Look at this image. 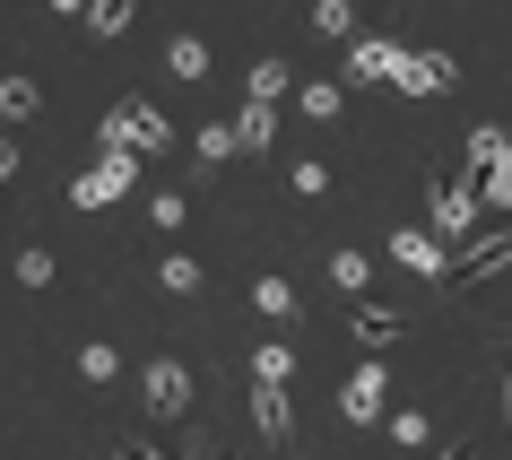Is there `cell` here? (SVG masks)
Listing matches in <instances>:
<instances>
[{
    "label": "cell",
    "mask_w": 512,
    "mask_h": 460,
    "mask_svg": "<svg viewBox=\"0 0 512 460\" xmlns=\"http://www.w3.org/2000/svg\"><path fill=\"white\" fill-rule=\"evenodd\" d=\"M313 35H356V9L348 0H313Z\"/></svg>",
    "instance_id": "obj_22"
},
{
    "label": "cell",
    "mask_w": 512,
    "mask_h": 460,
    "mask_svg": "<svg viewBox=\"0 0 512 460\" xmlns=\"http://www.w3.org/2000/svg\"><path fill=\"white\" fill-rule=\"evenodd\" d=\"M304 122H339V105H348V96H339V79H304Z\"/></svg>",
    "instance_id": "obj_15"
},
{
    "label": "cell",
    "mask_w": 512,
    "mask_h": 460,
    "mask_svg": "<svg viewBox=\"0 0 512 460\" xmlns=\"http://www.w3.org/2000/svg\"><path fill=\"white\" fill-rule=\"evenodd\" d=\"M53 9H87V0H53Z\"/></svg>",
    "instance_id": "obj_33"
},
{
    "label": "cell",
    "mask_w": 512,
    "mask_h": 460,
    "mask_svg": "<svg viewBox=\"0 0 512 460\" xmlns=\"http://www.w3.org/2000/svg\"><path fill=\"white\" fill-rule=\"evenodd\" d=\"M139 0H87V35H122Z\"/></svg>",
    "instance_id": "obj_18"
},
{
    "label": "cell",
    "mask_w": 512,
    "mask_h": 460,
    "mask_svg": "<svg viewBox=\"0 0 512 460\" xmlns=\"http://www.w3.org/2000/svg\"><path fill=\"white\" fill-rule=\"evenodd\" d=\"M79 374L87 382H113V374H122V356H113L105 339H87V348H79Z\"/></svg>",
    "instance_id": "obj_24"
},
{
    "label": "cell",
    "mask_w": 512,
    "mask_h": 460,
    "mask_svg": "<svg viewBox=\"0 0 512 460\" xmlns=\"http://www.w3.org/2000/svg\"><path fill=\"white\" fill-rule=\"evenodd\" d=\"M391 87H408V96H443V87H460V61L452 53H417V44H408L400 70H391Z\"/></svg>",
    "instance_id": "obj_5"
},
{
    "label": "cell",
    "mask_w": 512,
    "mask_h": 460,
    "mask_svg": "<svg viewBox=\"0 0 512 460\" xmlns=\"http://www.w3.org/2000/svg\"><path fill=\"white\" fill-rule=\"evenodd\" d=\"M495 157H504V131H469V174H486Z\"/></svg>",
    "instance_id": "obj_26"
},
{
    "label": "cell",
    "mask_w": 512,
    "mask_h": 460,
    "mask_svg": "<svg viewBox=\"0 0 512 460\" xmlns=\"http://www.w3.org/2000/svg\"><path fill=\"white\" fill-rule=\"evenodd\" d=\"M226 157H243V148H235V122H209V131H200V165H226Z\"/></svg>",
    "instance_id": "obj_23"
},
{
    "label": "cell",
    "mask_w": 512,
    "mask_h": 460,
    "mask_svg": "<svg viewBox=\"0 0 512 460\" xmlns=\"http://www.w3.org/2000/svg\"><path fill=\"white\" fill-rule=\"evenodd\" d=\"M139 452H148V443H139ZM148 460H157V452H148Z\"/></svg>",
    "instance_id": "obj_35"
},
{
    "label": "cell",
    "mask_w": 512,
    "mask_h": 460,
    "mask_svg": "<svg viewBox=\"0 0 512 460\" xmlns=\"http://www.w3.org/2000/svg\"><path fill=\"white\" fill-rule=\"evenodd\" d=\"M443 460H478V452H469V443H452V452H443Z\"/></svg>",
    "instance_id": "obj_32"
},
{
    "label": "cell",
    "mask_w": 512,
    "mask_h": 460,
    "mask_svg": "<svg viewBox=\"0 0 512 460\" xmlns=\"http://www.w3.org/2000/svg\"><path fill=\"white\" fill-rule=\"evenodd\" d=\"M35 105H44L35 79H0V113H9V122H35Z\"/></svg>",
    "instance_id": "obj_16"
},
{
    "label": "cell",
    "mask_w": 512,
    "mask_h": 460,
    "mask_svg": "<svg viewBox=\"0 0 512 460\" xmlns=\"http://www.w3.org/2000/svg\"><path fill=\"white\" fill-rule=\"evenodd\" d=\"M96 139H105V157H148V148H165V113L131 96V105H113L96 122Z\"/></svg>",
    "instance_id": "obj_1"
},
{
    "label": "cell",
    "mask_w": 512,
    "mask_h": 460,
    "mask_svg": "<svg viewBox=\"0 0 512 460\" xmlns=\"http://www.w3.org/2000/svg\"><path fill=\"white\" fill-rule=\"evenodd\" d=\"M200 460H209V452H200Z\"/></svg>",
    "instance_id": "obj_37"
},
{
    "label": "cell",
    "mask_w": 512,
    "mask_h": 460,
    "mask_svg": "<svg viewBox=\"0 0 512 460\" xmlns=\"http://www.w3.org/2000/svg\"><path fill=\"white\" fill-rule=\"evenodd\" d=\"M400 53L408 44H391V35H348V79H391Z\"/></svg>",
    "instance_id": "obj_9"
},
{
    "label": "cell",
    "mask_w": 512,
    "mask_h": 460,
    "mask_svg": "<svg viewBox=\"0 0 512 460\" xmlns=\"http://www.w3.org/2000/svg\"><path fill=\"white\" fill-rule=\"evenodd\" d=\"M131 183H139V157H105V165H87L79 183H70V200H79V209H105V200H122Z\"/></svg>",
    "instance_id": "obj_6"
},
{
    "label": "cell",
    "mask_w": 512,
    "mask_h": 460,
    "mask_svg": "<svg viewBox=\"0 0 512 460\" xmlns=\"http://www.w3.org/2000/svg\"><path fill=\"white\" fill-rule=\"evenodd\" d=\"M287 183H296L304 200H322V191H330V165H296V174H287Z\"/></svg>",
    "instance_id": "obj_30"
},
{
    "label": "cell",
    "mask_w": 512,
    "mask_h": 460,
    "mask_svg": "<svg viewBox=\"0 0 512 460\" xmlns=\"http://www.w3.org/2000/svg\"><path fill=\"white\" fill-rule=\"evenodd\" d=\"M252 426H261V443H270V452H287V443H296V417H287V382H252Z\"/></svg>",
    "instance_id": "obj_7"
},
{
    "label": "cell",
    "mask_w": 512,
    "mask_h": 460,
    "mask_svg": "<svg viewBox=\"0 0 512 460\" xmlns=\"http://www.w3.org/2000/svg\"><path fill=\"white\" fill-rule=\"evenodd\" d=\"M287 61H261V70H252V105H278V96H287Z\"/></svg>",
    "instance_id": "obj_20"
},
{
    "label": "cell",
    "mask_w": 512,
    "mask_h": 460,
    "mask_svg": "<svg viewBox=\"0 0 512 460\" xmlns=\"http://www.w3.org/2000/svg\"><path fill=\"white\" fill-rule=\"evenodd\" d=\"M348 330H356V348H391V339H400V313H391V304H374V296H356V313H348Z\"/></svg>",
    "instance_id": "obj_10"
},
{
    "label": "cell",
    "mask_w": 512,
    "mask_h": 460,
    "mask_svg": "<svg viewBox=\"0 0 512 460\" xmlns=\"http://www.w3.org/2000/svg\"><path fill=\"white\" fill-rule=\"evenodd\" d=\"M270 139H278V105H243V113H235V148H252V157H261Z\"/></svg>",
    "instance_id": "obj_13"
},
{
    "label": "cell",
    "mask_w": 512,
    "mask_h": 460,
    "mask_svg": "<svg viewBox=\"0 0 512 460\" xmlns=\"http://www.w3.org/2000/svg\"><path fill=\"white\" fill-rule=\"evenodd\" d=\"M157 278L174 287V296H200V261H191V252H165V261H157Z\"/></svg>",
    "instance_id": "obj_19"
},
{
    "label": "cell",
    "mask_w": 512,
    "mask_h": 460,
    "mask_svg": "<svg viewBox=\"0 0 512 460\" xmlns=\"http://www.w3.org/2000/svg\"><path fill=\"white\" fill-rule=\"evenodd\" d=\"M382 408H391V374H382V365H356V374L339 382V417H348V426H374Z\"/></svg>",
    "instance_id": "obj_3"
},
{
    "label": "cell",
    "mask_w": 512,
    "mask_h": 460,
    "mask_svg": "<svg viewBox=\"0 0 512 460\" xmlns=\"http://www.w3.org/2000/svg\"><path fill=\"white\" fill-rule=\"evenodd\" d=\"M504 348H512V330H504Z\"/></svg>",
    "instance_id": "obj_36"
},
{
    "label": "cell",
    "mask_w": 512,
    "mask_h": 460,
    "mask_svg": "<svg viewBox=\"0 0 512 460\" xmlns=\"http://www.w3.org/2000/svg\"><path fill=\"white\" fill-rule=\"evenodd\" d=\"M18 278H27V287H53V252H44V244L18 252Z\"/></svg>",
    "instance_id": "obj_27"
},
{
    "label": "cell",
    "mask_w": 512,
    "mask_h": 460,
    "mask_svg": "<svg viewBox=\"0 0 512 460\" xmlns=\"http://www.w3.org/2000/svg\"><path fill=\"white\" fill-rule=\"evenodd\" d=\"M330 278H339L348 296H365V278H374V261H365V252H330Z\"/></svg>",
    "instance_id": "obj_21"
},
{
    "label": "cell",
    "mask_w": 512,
    "mask_h": 460,
    "mask_svg": "<svg viewBox=\"0 0 512 460\" xmlns=\"http://www.w3.org/2000/svg\"><path fill=\"white\" fill-rule=\"evenodd\" d=\"M504 426H512V391H504Z\"/></svg>",
    "instance_id": "obj_34"
},
{
    "label": "cell",
    "mask_w": 512,
    "mask_h": 460,
    "mask_svg": "<svg viewBox=\"0 0 512 460\" xmlns=\"http://www.w3.org/2000/svg\"><path fill=\"white\" fill-rule=\"evenodd\" d=\"M252 313H261V322H296V313H304V296L270 270V278H252Z\"/></svg>",
    "instance_id": "obj_12"
},
{
    "label": "cell",
    "mask_w": 512,
    "mask_h": 460,
    "mask_svg": "<svg viewBox=\"0 0 512 460\" xmlns=\"http://www.w3.org/2000/svg\"><path fill=\"white\" fill-rule=\"evenodd\" d=\"M478 183H486V200H495V209H512V139H504V157L486 165Z\"/></svg>",
    "instance_id": "obj_25"
},
{
    "label": "cell",
    "mask_w": 512,
    "mask_h": 460,
    "mask_svg": "<svg viewBox=\"0 0 512 460\" xmlns=\"http://www.w3.org/2000/svg\"><path fill=\"white\" fill-rule=\"evenodd\" d=\"M391 443H400V452H417V443H426V417H417V408H400V417H391Z\"/></svg>",
    "instance_id": "obj_28"
},
{
    "label": "cell",
    "mask_w": 512,
    "mask_h": 460,
    "mask_svg": "<svg viewBox=\"0 0 512 460\" xmlns=\"http://www.w3.org/2000/svg\"><path fill=\"white\" fill-rule=\"evenodd\" d=\"M287 374H296L287 339H261V348H252V382H287Z\"/></svg>",
    "instance_id": "obj_17"
},
{
    "label": "cell",
    "mask_w": 512,
    "mask_h": 460,
    "mask_svg": "<svg viewBox=\"0 0 512 460\" xmlns=\"http://www.w3.org/2000/svg\"><path fill=\"white\" fill-rule=\"evenodd\" d=\"M504 261H512V226H495V235H478V244H469V261H460V287H478V278H495V270H504Z\"/></svg>",
    "instance_id": "obj_11"
},
{
    "label": "cell",
    "mask_w": 512,
    "mask_h": 460,
    "mask_svg": "<svg viewBox=\"0 0 512 460\" xmlns=\"http://www.w3.org/2000/svg\"><path fill=\"white\" fill-rule=\"evenodd\" d=\"M148 217H157L165 235H174V226H183V191H157V200H148Z\"/></svg>",
    "instance_id": "obj_29"
},
{
    "label": "cell",
    "mask_w": 512,
    "mask_h": 460,
    "mask_svg": "<svg viewBox=\"0 0 512 460\" xmlns=\"http://www.w3.org/2000/svg\"><path fill=\"white\" fill-rule=\"evenodd\" d=\"M9 174H18V139H0V183H9Z\"/></svg>",
    "instance_id": "obj_31"
},
{
    "label": "cell",
    "mask_w": 512,
    "mask_h": 460,
    "mask_svg": "<svg viewBox=\"0 0 512 460\" xmlns=\"http://www.w3.org/2000/svg\"><path fill=\"white\" fill-rule=\"evenodd\" d=\"M426 235L434 244H460V235H469V226H478V191L469 183H452V174H426Z\"/></svg>",
    "instance_id": "obj_2"
},
{
    "label": "cell",
    "mask_w": 512,
    "mask_h": 460,
    "mask_svg": "<svg viewBox=\"0 0 512 460\" xmlns=\"http://www.w3.org/2000/svg\"><path fill=\"white\" fill-rule=\"evenodd\" d=\"M165 70H174V79H209V44H200V35H174V44H165Z\"/></svg>",
    "instance_id": "obj_14"
},
{
    "label": "cell",
    "mask_w": 512,
    "mask_h": 460,
    "mask_svg": "<svg viewBox=\"0 0 512 460\" xmlns=\"http://www.w3.org/2000/svg\"><path fill=\"white\" fill-rule=\"evenodd\" d=\"M391 261H400V270H417V278H452V252L434 244L426 226H408V235H391Z\"/></svg>",
    "instance_id": "obj_8"
},
{
    "label": "cell",
    "mask_w": 512,
    "mask_h": 460,
    "mask_svg": "<svg viewBox=\"0 0 512 460\" xmlns=\"http://www.w3.org/2000/svg\"><path fill=\"white\" fill-rule=\"evenodd\" d=\"M139 391H148V417H191V365H174V356H157Z\"/></svg>",
    "instance_id": "obj_4"
}]
</instances>
